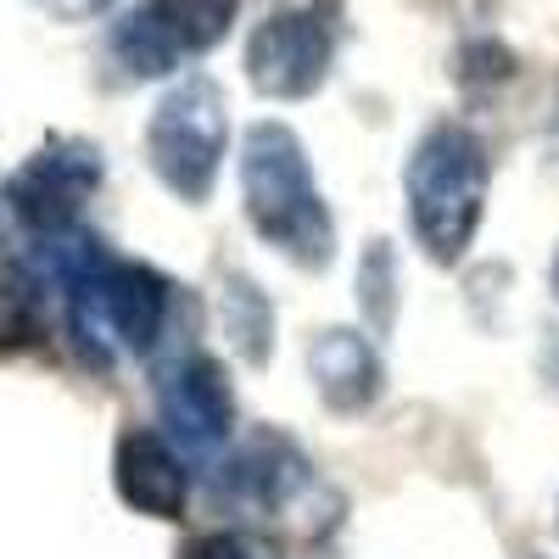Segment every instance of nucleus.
<instances>
[{
    "label": "nucleus",
    "mask_w": 559,
    "mask_h": 559,
    "mask_svg": "<svg viewBox=\"0 0 559 559\" xmlns=\"http://www.w3.org/2000/svg\"><path fill=\"white\" fill-rule=\"evenodd\" d=\"M241 202L258 236L297 269H324L336 258L331 207L313 185L302 140L286 123H252L241 134Z\"/></svg>",
    "instance_id": "1"
},
{
    "label": "nucleus",
    "mask_w": 559,
    "mask_h": 559,
    "mask_svg": "<svg viewBox=\"0 0 559 559\" xmlns=\"http://www.w3.org/2000/svg\"><path fill=\"white\" fill-rule=\"evenodd\" d=\"M487 146L464 123H437L419 134V146L403 163V202L414 241L426 247L431 263H459L471 252L476 224L487 213Z\"/></svg>",
    "instance_id": "2"
},
{
    "label": "nucleus",
    "mask_w": 559,
    "mask_h": 559,
    "mask_svg": "<svg viewBox=\"0 0 559 559\" xmlns=\"http://www.w3.org/2000/svg\"><path fill=\"white\" fill-rule=\"evenodd\" d=\"M224 146H229L224 90L207 73L179 79L146 123V157H152L157 179L179 202H207L213 179L224 168Z\"/></svg>",
    "instance_id": "3"
},
{
    "label": "nucleus",
    "mask_w": 559,
    "mask_h": 559,
    "mask_svg": "<svg viewBox=\"0 0 559 559\" xmlns=\"http://www.w3.org/2000/svg\"><path fill=\"white\" fill-rule=\"evenodd\" d=\"M241 0H140L112 23V57L134 79H163L185 57H202L229 34Z\"/></svg>",
    "instance_id": "4"
},
{
    "label": "nucleus",
    "mask_w": 559,
    "mask_h": 559,
    "mask_svg": "<svg viewBox=\"0 0 559 559\" xmlns=\"http://www.w3.org/2000/svg\"><path fill=\"white\" fill-rule=\"evenodd\" d=\"M331 57H336V28L331 12L319 7H286L269 12L252 39H247V79L258 96L269 102H302L331 79Z\"/></svg>",
    "instance_id": "5"
},
{
    "label": "nucleus",
    "mask_w": 559,
    "mask_h": 559,
    "mask_svg": "<svg viewBox=\"0 0 559 559\" xmlns=\"http://www.w3.org/2000/svg\"><path fill=\"white\" fill-rule=\"evenodd\" d=\"M102 185V152L90 140H45V146L7 179V207L17 213L23 229L34 236H62L79 229V207L96 197Z\"/></svg>",
    "instance_id": "6"
},
{
    "label": "nucleus",
    "mask_w": 559,
    "mask_h": 559,
    "mask_svg": "<svg viewBox=\"0 0 559 559\" xmlns=\"http://www.w3.org/2000/svg\"><path fill=\"white\" fill-rule=\"evenodd\" d=\"M157 408H163L168 437L197 459H213L236 431V392H229L224 364L207 353H185L163 369Z\"/></svg>",
    "instance_id": "7"
},
{
    "label": "nucleus",
    "mask_w": 559,
    "mask_h": 559,
    "mask_svg": "<svg viewBox=\"0 0 559 559\" xmlns=\"http://www.w3.org/2000/svg\"><path fill=\"white\" fill-rule=\"evenodd\" d=\"M112 481H118V498L129 509H140V515H152V521H179L185 498H191V481H185V464L168 448V437L140 431V426L118 437Z\"/></svg>",
    "instance_id": "8"
},
{
    "label": "nucleus",
    "mask_w": 559,
    "mask_h": 559,
    "mask_svg": "<svg viewBox=\"0 0 559 559\" xmlns=\"http://www.w3.org/2000/svg\"><path fill=\"white\" fill-rule=\"evenodd\" d=\"M308 376L336 414H358L381 397V358L358 331H319L308 347Z\"/></svg>",
    "instance_id": "9"
},
{
    "label": "nucleus",
    "mask_w": 559,
    "mask_h": 559,
    "mask_svg": "<svg viewBox=\"0 0 559 559\" xmlns=\"http://www.w3.org/2000/svg\"><path fill=\"white\" fill-rule=\"evenodd\" d=\"M229 471V492H236L241 503L252 509H280V503H292L302 487H308V459L292 437H280V431H258L236 459L224 464Z\"/></svg>",
    "instance_id": "10"
},
{
    "label": "nucleus",
    "mask_w": 559,
    "mask_h": 559,
    "mask_svg": "<svg viewBox=\"0 0 559 559\" xmlns=\"http://www.w3.org/2000/svg\"><path fill=\"white\" fill-rule=\"evenodd\" d=\"M45 336V286L23 263H0V353H28Z\"/></svg>",
    "instance_id": "11"
},
{
    "label": "nucleus",
    "mask_w": 559,
    "mask_h": 559,
    "mask_svg": "<svg viewBox=\"0 0 559 559\" xmlns=\"http://www.w3.org/2000/svg\"><path fill=\"white\" fill-rule=\"evenodd\" d=\"M224 331H229V342L241 347L247 364H263L269 358L274 313H269V297L252 286V280H229V286H224Z\"/></svg>",
    "instance_id": "12"
},
{
    "label": "nucleus",
    "mask_w": 559,
    "mask_h": 559,
    "mask_svg": "<svg viewBox=\"0 0 559 559\" xmlns=\"http://www.w3.org/2000/svg\"><path fill=\"white\" fill-rule=\"evenodd\" d=\"M179 559H280V548L258 532H207L185 543Z\"/></svg>",
    "instance_id": "13"
},
{
    "label": "nucleus",
    "mask_w": 559,
    "mask_h": 559,
    "mask_svg": "<svg viewBox=\"0 0 559 559\" xmlns=\"http://www.w3.org/2000/svg\"><path fill=\"white\" fill-rule=\"evenodd\" d=\"M364 308H369V319H376V331L392 324L397 292H392V252H386V241H376L364 252Z\"/></svg>",
    "instance_id": "14"
},
{
    "label": "nucleus",
    "mask_w": 559,
    "mask_h": 559,
    "mask_svg": "<svg viewBox=\"0 0 559 559\" xmlns=\"http://www.w3.org/2000/svg\"><path fill=\"white\" fill-rule=\"evenodd\" d=\"M39 7H51L57 17H96V12L112 7V0H39Z\"/></svg>",
    "instance_id": "15"
},
{
    "label": "nucleus",
    "mask_w": 559,
    "mask_h": 559,
    "mask_svg": "<svg viewBox=\"0 0 559 559\" xmlns=\"http://www.w3.org/2000/svg\"><path fill=\"white\" fill-rule=\"evenodd\" d=\"M548 280H554V297H559V252H554V269H548Z\"/></svg>",
    "instance_id": "16"
},
{
    "label": "nucleus",
    "mask_w": 559,
    "mask_h": 559,
    "mask_svg": "<svg viewBox=\"0 0 559 559\" xmlns=\"http://www.w3.org/2000/svg\"><path fill=\"white\" fill-rule=\"evenodd\" d=\"M554 134H559V118H554Z\"/></svg>",
    "instance_id": "17"
}]
</instances>
